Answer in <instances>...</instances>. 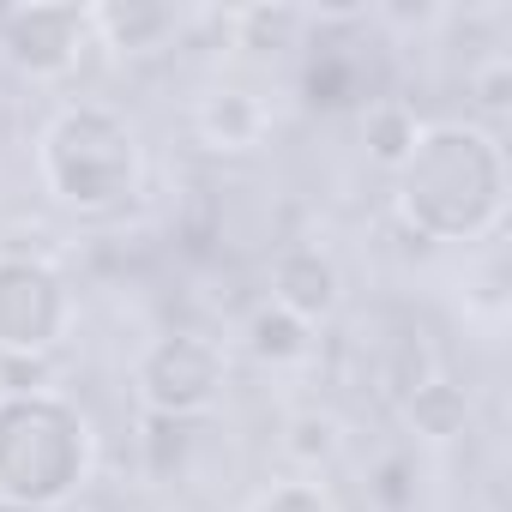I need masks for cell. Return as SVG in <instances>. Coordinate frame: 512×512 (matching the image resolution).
I'll return each instance as SVG.
<instances>
[{
  "instance_id": "obj_13",
  "label": "cell",
  "mask_w": 512,
  "mask_h": 512,
  "mask_svg": "<svg viewBox=\"0 0 512 512\" xmlns=\"http://www.w3.org/2000/svg\"><path fill=\"white\" fill-rule=\"evenodd\" d=\"M229 31H235V43H241V49L284 55V49H296V43H302L308 13H302V7H241V13H229Z\"/></svg>"
},
{
  "instance_id": "obj_6",
  "label": "cell",
  "mask_w": 512,
  "mask_h": 512,
  "mask_svg": "<svg viewBox=\"0 0 512 512\" xmlns=\"http://www.w3.org/2000/svg\"><path fill=\"white\" fill-rule=\"evenodd\" d=\"M91 49V7L79 0H19L0 13V61L25 79H67Z\"/></svg>"
},
{
  "instance_id": "obj_16",
  "label": "cell",
  "mask_w": 512,
  "mask_h": 512,
  "mask_svg": "<svg viewBox=\"0 0 512 512\" xmlns=\"http://www.w3.org/2000/svg\"><path fill=\"white\" fill-rule=\"evenodd\" d=\"M506 73H512V67H506V61H494V67L476 79V91H482V109H506Z\"/></svg>"
},
{
  "instance_id": "obj_3",
  "label": "cell",
  "mask_w": 512,
  "mask_h": 512,
  "mask_svg": "<svg viewBox=\"0 0 512 512\" xmlns=\"http://www.w3.org/2000/svg\"><path fill=\"white\" fill-rule=\"evenodd\" d=\"M97 464V434L61 392H0V506L55 512Z\"/></svg>"
},
{
  "instance_id": "obj_12",
  "label": "cell",
  "mask_w": 512,
  "mask_h": 512,
  "mask_svg": "<svg viewBox=\"0 0 512 512\" xmlns=\"http://www.w3.org/2000/svg\"><path fill=\"white\" fill-rule=\"evenodd\" d=\"M416 133H422V121H416V109H410L404 97H380V103L362 109V151H368L380 169H398V163L410 157Z\"/></svg>"
},
{
  "instance_id": "obj_2",
  "label": "cell",
  "mask_w": 512,
  "mask_h": 512,
  "mask_svg": "<svg viewBox=\"0 0 512 512\" xmlns=\"http://www.w3.org/2000/svg\"><path fill=\"white\" fill-rule=\"evenodd\" d=\"M43 193L73 217H109L139 199L145 187V145L139 127L115 103H67L49 115L37 139Z\"/></svg>"
},
{
  "instance_id": "obj_4",
  "label": "cell",
  "mask_w": 512,
  "mask_h": 512,
  "mask_svg": "<svg viewBox=\"0 0 512 512\" xmlns=\"http://www.w3.org/2000/svg\"><path fill=\"white\" fill-rule=\"evenodd\" d=\"M223 380H229V356L217 338L205 332H169L157 338L139 368H133V386H139V404L151 416H169V422H193L205 416L217 398H223Z\"/></svg>"
},
{
  "instance_id": "obj_1",
  "label": "cell",
  "mask_w": 512,
  "mask_h": 512,
  "mask_svg": "<svg viewBox=\"0 0 512 512\" xmlns=\"http://www.w3.org/2000/svg\"><path fill=\"white\" fill-rule=\"evenodd\" d=\"M506 145L482 121H422L410 157L392 169L398 217L428 241H488L506 223Z\"/></svg>"
},
{
  "instance_id": "obj_10",
  "label": "cell",
  "mask_w": 512,
  "mask_h": 512,
  "mask_svg": "<svg viewBox=\"0 0 512 512\" xmlns=\"http://www.w3.org/2000/svg\"><path fill=\"white\" fill-rule=\"evenodd\" d=\"M241 344H247L253 362H266V368H296V362L314 356V326L284 314L278 302H260L241 320Z\"/></svg>"
},
{
  "instance_id": "obj_8",
  "label": "cell",
  "mask_w": 512,
  "mask_h": 512,
  "mask_svg": "<svg viewBox=\"0 0 512 512\" xmlns=\"http://www.w3.org/2000/svg\"><path fill=\"white\" fill-rule=\"evenodd\" d=\"M193 133L205 151L217 157H247L272 139V109L260 91H241V85H217L193 103Z\"/></svg>"
},
{
  "instance_id": "obj_15",
  "label": "cell",
  "mask_w": 512,
  "mask_h": 512,
  "mask_svg": "<svg viewBox=\"0 0 512 512\" xmlns=\"http://www.w3.org/2000/svg\"><path fill=\"white\" fill-rule=\"evenodd\" d=\"M247 512H344V500L332 494V482H320V476H278V482H266L260 494L247 500Z\"/></svg>"
},
{
  "instance_id": "obj_14",
  "label": "cell",
  "mask_w": 512,
  "mask_h": 512,
  "mask_svg": "<svg viewBox=\"0 0 512 512\" xmlns=\"http://www.w3.org/2000/svg\"><path fill=\"white\" fill-rule=\"evenodd\" d=\"M338 446H344V422L332 410H296L284 422V452L302 464V476H320L338 458Z\"/></svg>"
},
{
  "instance_id": "obj_5",
  "label": "cell",
  "mask_w": 512,
  "mask_h": 512,
  "mask_svg": "<svg viewBox=\"0 0 512 512\" xmlns=\"http://www.w3.org/2000/svg\"><path fill=\"white\" fill-rule=\"evenodd\" d=\"M73 332V290L49 260L0 253V356H49Z\"/></svg>"
},
{
  "instance_id": "obj_9",
  "label": "cell",
  "mask_w": 512,
  "mask_h": 512,
  "mask_svg": "<svg viewBox=\"0 0 512 512\" xmlns=\"http://www.w3.org/2000/svg\"><path fill=\"white\" fill-rule=\"evenodd\" d=\"M181 31V13L169 0H97L91 7V37L121 55H151Z\"/></svg>"
},
{
  "instance_id": "obj_7",
  "label": "cell",
  "mask_w": 512,
  "mask_h": 512,
  "mask_svg": "<svg viewBox=\"0 0 512 512\" xmlns=\"http://www.w3.org/2000/svg\"><path fill=\"white\" fill-rule=\"evenodd\" d=\"M266 302H278L284 314H296V320H308L320 332L338 314V302H344V272H338V260L326 247L296 241V247H284L272 260V296Z\"/></svg>"
},
{
  "instance_id": "obj_11",
  "label": "cell",
  "mask_w": 512,
  "mask_h": 512,
  "mask_svg": "<svg viewBox=\"0 0 512 512\" xmlns=\"http://www.w3.org/2000/svg\"><path fill=\"white\" fill-rule=\"evenodd\" d=\"M404 422H410L416 440L446 446V440H458L470 428V398H464V386H452V380L434 374V380H422V386L404 392Z\"/></svg>"
}]
</instances>
